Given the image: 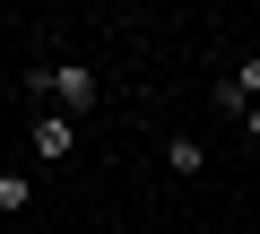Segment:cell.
I'll use <instances>...</instances> for the list:
<instances>
[{
    "label": "cell",
    "mask_w": 260,
    "mask_h": 234,
    "mask_svg": "<svg viewBox=\"0 0 260 234\" xmlns=\"http://www.w3.org/2000/svg\"><path fill=\"white\" fill-rule=\"evenodd\" d=\"M26 87L44 95V113H70V122L104 104V78H95L87 61H44V70H26Z\"/></svg>",
    "instance_id": "obj_1"
},
{
    "label": "cell",
    "mask_w": 260,
    "mask_h": 234,
    "mask_svg": "<svg viewBox=\"0 0 260 234\" xmlns=\"http://www.w3.org/2000/svg\"><path fill=\"white\" fill-rule=\"evenodd\" d=\"M251 104H260V52L225 61V78H217V113H234V122H243Z\"/></svg>",
    "instance_id": "obj_2"
},
{
    "label": "cell",
    "mask_w": 260,
    "mask_h": 234,
    "mask_svg": "<svg viewBox=\"0 0 260 234\" xmlns=\"http://www.w3.org/2000/svg\"><path fill=\"white\" fill-rule=\"evenodd\" d=\"M35 156L44 165H70L78 156V122H70V113H35Z\"/></svg>",
    "instance_id": "obj_3"
},
{
    "label": "cell",
    "mask_w": 260,
    "mask_h": 234,
    "mask_svg": "<svg viewBox=\"0 0 260 234\" xmlns=\"http://www.w3.org/2000/svg\"><path fill=\"white\" fill-rule=\"evenodd\" d=\"M165 165H174V174L191 182V174H208V148H200L191 130H174V139H165Z\"/></svg>",
    "instance_id": "obj_4"
},
{
    "label": "cell",
    "mask_w": 260,
    "mask_h": 234,
    "mask_svg": "<svg viewBox=\"0 0 260 234\" xmlns=\"http://www.w3.org/2000/svg\"><path fill=\"white\" fill-rule=\"evenodd\" d=\"M35 208V174H0V217H26Z\"/></svg>",
    "instance_id": "obj_5"
},
{
    "label": "cell",
    "mask_w": 260,
    "mask_h": 234,
    "mask_svg": "<svg viewBox=\"0 0 260 234\" xmlns=\"http://www.w3.org/2000/svg\"><path fill=\"white\" fill-rule=\"evenodd\" d=\"M243 139H251V148H260V104H251V113H243Z\"/></svg>",
    "instance_id": "obj_6"
}]
</instances>
